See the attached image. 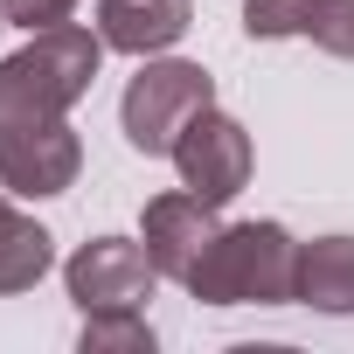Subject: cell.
<instances>
[{"mask_svg":"<svg viewBox=\"0 0 354 354\" xmlns=\"http://www.w3.org/2000/svg\"><path fill=\"white\" fill-rule=\"evenodd\" d=\"M56 271V236L21 216L8 202V188H0V299H15V292H35L42 278Z\"/></svg>","mask_w":354,"mask_h":354,"instance_id":"8fae6325","label":"cell"},{"mask_svg":"<svg viewBox=\"0 0 354 354\" xmlns=\"http://www.w3.org/2000/svg\"><path fill=\"white\" fill-rule=\"evenodd\" d=\"M160 285V264L146 257L139 236H91L63 257V292L77 313H111V306H146Z\"/></svg>","mask_w":354,"mask_h":354,"instance_id":"5b68a950","label":"cell"},{"mask_svg":"<svg viewBox=\"0 0 354 354\" xmlns=\"http://www.w3.org/2000/svg\"><path fill=\"white\" fill-rule=\"evenodd\" d=\"M216 104V77L188 56H139L125 97H118V125H125V146L146 153V160H167L174 139H181L202 111Z\"/></svg>","mask_w":354,"mask_h":354,"instance_id":"3957f363","label":"cell"},{"mask_svg":"<svg viewBox=\"0 0 354 354\" xmlns=\"http://www.w3.org/2000/svg\"><path fill=\"white\" fill-rule=\"evenodd\" d=\"M0 28H8V0H0Z\"/></svg>","mask_w":354,"mask_h":354,"instance_id":"5bb4252c","label":"cell"},{"mask_svg":"<svg viewBox=\"0 0 354 354\" xmlns=\"http://www.w3.org/2000/svg\"><path fill=\"white\" fill-rule=\"evenodd\" d=\"M202 306H299V236L285 223H223L188 271Z\"/></svg>","mask_w":354,"mask_h":354,"instance_id":"7a4b0ae2","label":"cell"},{"mask_svg":"<svg viewBox=\"0 0 354 354\" xmlns=\"http://www.w3.org/2000/svg\"><path fill=\"white\" fill-rule=\"evenodd\" d=\"M84 174V139L70 118H42V125H8L0 132V188L21 202H49L70 195Z\"/></svg>","mask_w":354,"mask_h":354,"instance_id":"8992f818","label":"cell"},{"mask_svg":"<svg viewBox=\"0 0 354 354\" xmlns=\"http://www.w3.org/2000/svg\"><path fill=\"white\" fill-rule=\"evenodd\" d=\"M299 306L347 319L354 313V236H313L299 243Z\"/></svg>","mask_w":354,"mask_h":354,"instance_id":"30bf717a","label":"cell"},{"mask_svg":"<svg viewBox=\"0 0 354 354\" xmlns=\"http://www.w3.org/2000/svg\"><path fill=\"white\" fill-rule=\"evenodd\" d=\"M216 230H223V216H216V202H202L195 188L153 195L146 216H139V243H146V257L160 264V278H174V285H188V271L202 264V250L216 243Z\"/></svg>","mask_w":354,"mask_h":354,"instance_id":"52a82bcc","label":"cell"},{"mask_svg":"<svg viewBox=\"0 0 354 354\" xmlns=\"http://www.w3.org/2000/svg\"><path fill=\"white\" fill-rule=\"evenodd\" d=\"M104 70V35L97 28H42L28 35L15 56H0V132L8 125H42V118H70L91 84Z\"/></svg>","mask_w":354,"mask_h":354,"instance_id":"6da1fadb","label":"cell"},{"mask_svg":"<svg viewBox=\"0 0 354 354\" xmlns=\"http://www.w3.org/2000/svg\"><path fill=\"white\" fill-rule=\"evenodd\" d=\"M250 42H313L333 63H354V0H243Z\"/></svg>","mask_w":354,"mask_h":354,"instance_id":"ba28073f","label":"cell"},{"mask_svg":"<svg viewBox=\"0 0 354 354\" xmlns=\"http://www.w3.org/2000/svg\"><path fill=\"white\" fill-rule=\"evenodd\" d=\"M63 21H77V0H8V28L42 35V28H63Z\"/></svg>","mask_w":354,"mask_h":354,"instance_id":"4fadbf2b","label":"cell"},{"mask_svg":"<svg viewBox=\"0 0 354 354\" xmlns=\"http://www.w3.org/2000/svg\"><path fill=\"white\" fill-rule=\"evenodd\" d=\"M174 174H181V188H195L202 202H236L243 188H250V167H257V153H250V132H243V118H230L223 104H209L181 139H174Z\"/></svg>","mask_w":354,"mask_h":354,"instance_id":"277c9868","label":"cell"},{"mask_svg":"<svg viewBox=\"0 0 354 354\" xmlns=\"http://www.w3.org/2000/svg\"><path fill=\"white\" fill-rule=\"evenodd\" d=\"M195 28V0H97V35L118 56H167Z\"/></svg>","mask_w":354,"mask_h":354,"instance_id":"9c48e42d","label":"cell"},{"mask_svg":"<svg viewBox=\"0 0 354 354\" xmlns=\"http://www.w3.org/2000/svg\"><path fill=\"white\" fill-rule=\"evenodd\" d=\"M77 347H84V354H153L160 333H153L146 306H111V313H84Z\"/></svg>","mask_w":354,"mask_h":354,"instance_id":"7c38bea8","label":"cell"}]
</instances>
